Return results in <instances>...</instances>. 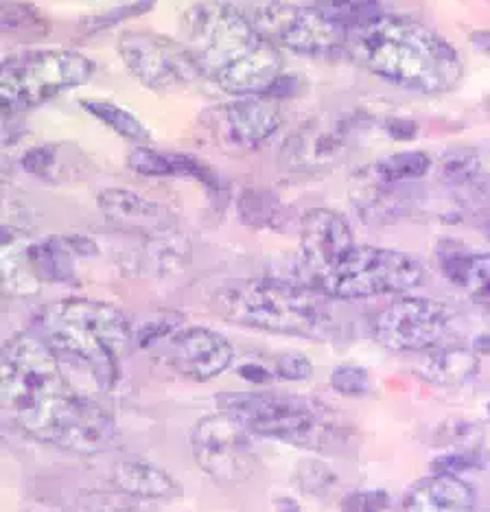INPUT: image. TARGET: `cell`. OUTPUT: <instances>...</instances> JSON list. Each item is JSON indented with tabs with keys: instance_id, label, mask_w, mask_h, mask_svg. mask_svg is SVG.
<instances>
[{
	"instance_id": "cell-16",
	"label": "cell",
	"mask_w": 490,
	"mask_h": 512,
	"mask_svg": "<svg viewBox=\"0 0 490 512\" xmlns=\"http://www.w3.org/2000/svg\"><path fill=\"white\" fill-rule=\"evenodd\" d=\"M475 488L458 475L431 473L405 499L403 512H475Z\"/></svg>"
},
{
	"instance_id": "cell-25",
	"label": "cell",
	"mask_w": 490,
	"mask_h": 512,
	"mask_svg": "<svg viewBox=\"0 0 490 512\" xmlns=\"http://www.w3.org/2000/svg\"><path fill=\"white\" fill-rule=\"evenodd\" d=\"M431 165L434 162L425 151H396L377 162L375 173L383 182H407L425 178Z\"/></svg>"
},
{
	"instance_id": "cell-35",
	"label": "cell",
	"mask_w": 490,
	"mask_h": 512,
	"mask_svg": "<svg viewBox=\"0 0 490 512\" xmlns=\"http://www.w3.org/2000/svg\"><path fill=\"white\" fill-rule=\"evenodd\" d=\"M239 377L250 381V383H270L274 379L272 372H267L265 368L256 366V364H245L239 368Z\"/></svg>"
},
{
	"instance_id": "cell-22",
	"label": "cell",
	"mask_w": 490,
	"mask_h": 512,
	"mask_svg": "<svg viewBox=\"0 0 490 512\" xmlns=\"http://www.w3.org/2000/svg\"><path fill=\"white\" fill-rule=\"evenodd\" d=\"M81 108H84L90 116H95V119L105 127H110L114 134L125 138V141H132L138 145L149 143L151 132L147 130V125L140 121L134 112H130L123 106H116L114 101L84 99L81 101Z\"/></svg>"
},
{
	"instance_id": "cell-7",
	"label": "cell",
	"mask_w": 490,
	"mask_h": 512,
	"mask_svg": "<svg viewBox=\"0 0 490 512\" xmlns=\"http://www.w3.org/2000/svg\"><path fill=\"white\" fill-rule=\"evenodd\" d=\"M219 407L239 418L250 434L287 442L294 447L320 449L329 434L324 405L307 397L287 394H230L219 397Z\"/></svg>"
},
{
	"instance_id": "cell-19",
	"label": "cell",
	"mask_w": 490,
	"mask_h": 512,
	"mask_svg": "<svg viewBox=\"0 0 490 512\" xmlns=\"http://www.w3.org/2000/svg\"><path fill=\"white\" fill-rule=\"evenodd\" d=\"M127 167L143 178H195L206 186L215 189L213 171L204 167L200 160L189 154H169V151H156L145 145L132 149L127 158Z\"/></svg>"
},
{
	"instance_id": "cell-37",
	"label": "cell",
	"mask_w": 490,
	"mask_h": 512,
	"mask_svg": "<svg viewBox=\"0 0 490 512\" xmlns=\"http://www.w3.org/2000/svg\"><path fill=\"white\" fill-rule=\"evenodd\" d=\"M473 348H475L477 353H482V355H490V331H488V333H482L480 337H477L475 344H473Z\"/></svg>"
},
{
	"instance_id": "cell-24",
	"label": "cell",
	"mask_w": 490,
	"mask_h": 512,
	"mask_svg": "<svg viewBox=\"0 0 490 512\" xmlns=\"http://www.w3.org/2000/svg\"><path fill=\"white\" fill-rule=\"evenodd\" d=\"M324 14H329L335 22L350 33V38L355 36L357 31L372 25L377 18L388 14L381 7L379 0H318V5Z\"/></svg>"
},
{
	"instance_id": "cell-15",
	"label": "cell",
	"mask_w": 490,
	"mask_h": 512,
	"mask_svg": "<svg viewBox=\"0 0 490 512\" xmlns=\"http://www.w3.org/2000/svg\"><path fill=\"white\" fill-rule=\"evenodd\" d=\"M219 114L226 138L241 149H259L283 125V112L267 97H237Z\"/></svg>"
},
{
	"instance_id": "cell-2",
	"label": "cell",
	"mask_w": 490,
	"mask_h": 512,
	"mask_svg": "<svg viewBox=\"0 0 490 512\" xmlns=\"http://www.w3.org/2000/svg\"><path fill=\"white\" fill-rule=\"evenodd\" d=\"M182 42L202 75L228 95H276L285 81L280 51L228 0H202L186 9Z\"/></svg>"
},
{
	"instance_id": "cell-13",
	"label": "cell",
	"mask_w": 490,
	"mask_h": 512,
	"mask_svg": "<svg viewBox=\"0 0 490 512\" xmlns=\"http://www.w3.org/2000/svg\"><path fill=\"white\" fill-rule=\"evenodd\" d=\"M160 342H165V364L191 381L217 379L235 362V348L226 337L204 327L175 329Z\"/></svg>"
},
{
	"instance_id": "cell-9",
	"label": "cell",
	"mask_w": 490,
	"mask_h": 512,
	"mask_svg": "<svg viewBox=\"0 0 490 512\" xmlns=\"http://www.w3.org/2000/svg\"><path fill=\"white\" fill-rule=\"evenodd\" d=\"M250 18L261 36L278 51L331 57L342 53L350 42V33L320 7L270 0L256 7Z\"/></svg>"
},
{
	"instance_id": "cell-28",
	"label": "cell",
	"mask_w": 490,
	"mask_h": 512,
	"mask_svg": "<svg viewBox=\"0 0 490 512\" xmlns=\"http://www.w3.org/2000/svg\"><path fill=\"white\" fill-rule=\"evenodd\" d=\"M156 5V0H132V3H127L123 7H116L105 11L101 16H95L86 20V29L90 31H103V29H110L114 25H119V22L127 20V18H136V16H143L147 11Z\"/></svg>"
},
{
	"instance_id": "cell-27",
	"label": "cell",
	"mask_w": 490,
	"mask_h": 512,
	"mask_svg": "<svg viewBox=\"0 0 490 512\" xmlns=\"http://www.w3.org/2000/svg\"><path fill=\"white\" fill-rule=\"evenodd\" d=\"M3 29L5 31H46L44 16L38 9L25 3H3Z\"/></svg>"
},
{
	"instance_id": "cell-34",
	"label": "cell",
	"mask_w": 490,
	"mask_h": 512,
	"mask_svg": "<svg viewBox=\"0 0 490 512\" xmlns=\"http://www.w3.org/2000/svg\"><path fill=\"white\" fill-rule=\"evenodd\" d=\"M55 147H35L29 149L25 158H22V169L31 176H46L55 165Z\"/></svg>"
},
{
	"instance_id": "cell-33",
	"label": "cell",
	"mask_w": 490,
	"mask_h": 512,
	"mask_svg": "<svg viewBox=\"0 0 490 512\" xmlns=\"http://www.w3.org/2000/svg\"><path fill=\"white\" fill-rule=\"evenodd\" d=\"M313 366L302 353H287L276 359L274 375L285 381H305L311 377Z\"/></svg>"
},
{
	"instance_id": "cell-39",
	"label": "cell",
	"mask_w": 490,
	"mask_h": 512,
	"mask_svg": "<svg viewBox=\"0 0 490 512\" xmlns=\"http://www.w3.org/2000/svg\"><path fill=\"white\" fill-rule=\"evenodd\" d=\"M486 407H488V412H490V401H488V405H486Z\"/></svg>"
},
{
	"instance_id": "cell-3",
	"label": "cell",
	"mask_w": 490,
	"mask_h": 512,
	"mask_svg": "<svg viewBox=\"0 0 490 512\" xmlns=\"http://www.w3.org/2000/svg\"><path fill=\"white\" fill-rule=\"evenodd\" d=\"M350 42L372 75L420 95L451 92L464 75L458 49L414 18L383 14Z\"/></svg>"
},
{
	"instance_id": "cell-18",
	"label": "cell",
	"mask_w": 490,
	"mask_h": 512,
	"mask_svg": "<svg viewBox=\"0 0 490 512\" xmlns=\"http://www.w3.org/2000/svg\"><path fill=\"white\" fill-rule=\"evenodd\" d=\"M97 246L86 237H51L35 243L27 250V261L33 272H38L46 281L70 283L73 278L75 256H95Z\"/></svg>"
},
{
	"instance_id": "cell-5",
	"label": "cell",
	"mask_w": 490,
	"mask_h": 512,
	"mask_svg": "<svg viewBox=\"0 0 490 512\" xmlns=\"http://www.w3.org/2000/svg\"><path fill=\"white\" fill-rule=\"evenodd\" d=\"M320 289L252 278L217 294V307L232 322L278 335L326 340L335 331V318Z\"/></svg>"
},
{
	"instance_id": "cell-32",
	"label": "cell",
	"mask_w": 490,
	"mask_h": 512,
	"mask_svg": "<svg viewBox=\"0 0 490 512\" xmlns=\"http://www.w3.org/2000/svg\"><path fill=\"white\" fill-rule=\"evenodd\" d=\"M390 508V493L385 491H357L342 499V512H385Z\"/></svg>"
},
{
	"instance_id": "cell-14",
	"label": "cell",
	"mask_w": 490,
	"mask_h": 512,
	"mask_svg": "<svg viewBox=\"0 0 490 512\" xmlns=\"http://www.w3.org/2000/svg\"><path fill=\"white\" fill-rule=\"evenodd\" d=\"M357 246L348 221L329 208H313L300 221V250L313 283L340 265Z\"/></svg>"
},
{
	"instance_id": "cell-31",
	"label": "cell",
	"mask_w": 490,
	"mask_h": 512,
	"mask_svg": "<svg viewBox=\"0 0 490 512\" xmlns=\"http://www.w3.org/2000/svg\"><path fill=\"white\" fill-rule=\"evenodd\" d=\"M294 484L300 488L302 493H322L324 488H329L335 484V473H331L324 464L318 462H309L302 464V467L296 471V480Z\"/></svg>"
},
{
	"instance_id": "cell-1",
	"label": "cell",
	"mask_w": 490,
	"mask_h": 512,
	"mask_svg": "<svg viewBox=\"0 0 490 512\" xmlns=\"http://www.w3.org/2000/svg\"><path fill=\"white\" fill-rule=\"evenodd\" d=\"M0 405L22 434L44 445L99 453L116 438L112 414L73 390L62 362L35 331L16 333L5 342Z\"/></svg>"
},
{
	"instance_id": "cell-38",
	"label": "cell",
	"mask_w": 490,
	"mask_h": 512,
	"mask_svg": "<svg viewBox=\"0 0 490 512\" xmlns=\"http://www.w3.org/2000/svg\"><path fill=\"white\" fill-rule=\"evenodd\" d=\"M484 230H486V237L490 239V221H488V224H486V228H484Z\"/></svg>"
},
{
	"instance_id": "cell-20",
	"label": "cell",
	"mask_w": 490,
	"mask_h": 512,
	"mask_svg": "<svg viewBox=\"0 0 490 512\" xmlns=\"http://www.w3.org/2000/svg\"><path fill=\"white\" fill-rule=\"evenodd\" d=\"M416 370L431 386L458 388L480 375V353L464 346L434 348Z\"/></svg>"
},
{
	"instance_id": "cell-21",
	"label": "cell",
	"mask_w": 490,
	"mask_h": 512,
	"mask_svg": "<svg viewBox=\"0 0 490 512\" xmlns=\"http://www.w3.org/2000/svg\"><path fill=\"white\" fill-rule=\"evenodd\" d=\"M442 272L466 296L490 307V254H451L442 261Z\"/></svg>"
},
{
	"instance_id": "cell-12",
	"label": "cell",
	"mask_w": 490,
	"mask_h": 512,
	"mask_svg": "<svg viewBox=\"0 0 490 512\" xmlns=\"http://www.w3.org/2000/svg\"><path fill=\"white\" fill-rule=\"evenodd\" d=\"M451 322L449 309L438 300L403 296L379 311L372 324L377 342L394 353L431 351L445 337Z\"/></svg>"
},
{
	"instance_id": "cell-17",
	"label": "cell",
	"mask_w": 490,
	"mask_h": 512,
	"mask_svg": "<svg viewBox=\"0 0 490 512\" xmlns=\"http://www.w3.org/2000/svg\"><path fill=\"white\" fill-rule=\"evenodd\" d=\"M112 484L119 493L145 499V502H169V499L182 495V486L165 469L145 460L116 464L112 471Z\"/></svg>"
},
{
	"instance_id": "cell-30",
	"label": "cell",
	"mask_w": 490,
	"mask_h": 512,
	"mask_svg": "<svg viewBox=\"0 0 490 512\" xmlns=\"http://www.w3.org/2000/svg\"><path fill=\"white\" fill-rule=\"evenodd\" d=\"M477 173H480V160L475 158V154L455 151V154L442 160V178L453 184L471 182L477 178Z\"/></svg>"
},
{
	"instance_id": "cell-36",
	"label": "cell",
	"mask_w": 490,
	"mask_h": 512,
	"mask_svg": "<svg viewBox=\"0 0 490 512\" xmlns=\"http://www.w3.org/2000/svg\"><path fill=\"white\" fill-rule=\"evenodd\" d=\"M469 40L475 49H480L484 55L490 57V31H473Z\"/></svg>"
},
{
	"instance_id": "cell-4",
	"label": "cell",
	"mask_w": 490,
	"mask_h": 512,
	"mask_svg": "<svg viewBox=\"0 0 490 512\" xmlns=\"http://www.w3.org/2000/svg\"><path fill=\"white\" fill-rule=\"evenodd\" d=\"M35 333L62 366L86 372L101 392L119 383L121 359L134 340L132 320L121 309L88 298H64L44 307Z\"/></svg>"
},
{
	"instance_id": "cell-29",
	"label": "cell",
	"mask_w": 490,
	"mask_h": 512,
	"mask_svg": "<svg viewBox=\"0 0 490 512\" xmlns=\"http://www.w3.org/2000/svg\"><path fill=\"white\" fill-rule=\"evenodd\" d=\"M482 467H484V458L477 451H453L431 462V471L434 473L458 475V477Z\"/></svg>"
},
{
	"instance_id": "cell-26",
	"label": "cell",
	"mask_w": 490,
	"mask_h": 512,
	"mask_svg": "<svg viewBox=\"0 0 490 512\" xmlns=\"http://www.w3.org/2000/svg\"><path fill=\"white\" fill-rule=\"evenodd\" d=\"M329 381L337 394L348 399H364L372 394V377L361 366H337Z\"/></svg>"
},
{
	"instance_id": "cell-23",
	"label": "cell",
	"mask_w": 490,
	"mask_h": 512,
	"mask_svg": "<svg viewBox=\"0 0 490 512\" xmlns=\"http://www.w3.org/2000/svg\"><path fill=\"white\" fill-rule=\"evenodd\" d=\"M99 208L105 217L119 224H147L151 219H158L160 206L151 204L145 197L130 189H105L99 193Z\"/></svg>"
},
{
	"instance_id": "cell-6",
	"label": "cell",
	"mask_w": 490,
	"mask_h": 512,
	"mask_svg": "<svg viewBox=\"0 0 490 512\" xmlns=\"http://www.w3.org/2000/svg\"><path fill=\"white\" fill-rule=\"evenodd\" d=\"M97 73L84 53L68 49H38L7 57L0 71L3 112H25L68 90L81 88Z\"/></svg>"
},
{
	"instance_id": "cell-8",
	"label": "cell",
	"mask_w": 490,
	"mask_h": 512,
	"mask_svg": "<svg viewBox=\"0 0 490 512\" xmlns=\"http://www.w3.org/2000/svg\"><path fill=\"white\" fill-rule=\"evenodd\" d=\"M425 281V267L414 256L377 246H357L346 259L315 281V289L335 300H361L405 294Z\"/></svg>"
},
{
	"instance_id": "cell-11",
	"label": "cell",
	"mask_w": 490,
	"mask_h": 512,
	"mask_svg": "<svg viewBox=\"0 0 490 512\" xmlns=\"http://www.w3.org/2000/svg\"><path fill=\"white\" fill-rule=\"evenodd\" d=\"M191 449L200 469L217 482H243L256 471L250 432L230 412L200 418L191 429Z\"/></svg>"
},
{
	"instance_id": "cell-10",
	"label": "cell",
	"mask_w": 490,
	"mask_h": 512,
	"mask_svg": "<svg viewBox=\"0 0 490 512\" xmlns=\"http://www.w3.org/2000/svg\"><path fill=\"white\" fill-rule=\"evenodd\" d=\"M116 51L140 84L151 90H175L191 86L202 75L184 42L149 31H125L116 42Z\"/></svg>"
}]
</instances>
